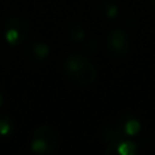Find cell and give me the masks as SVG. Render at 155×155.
Returning a JSON list of instances; mask_svg holds the SVG:
<instances>
[{"label":"cell","instance_id":"cell-2","mask_svg":"<svg viewBox=\"0 0 155 155\" xmlns=\"http://www.w3.org/2000/svg\"><path fill=\"white\" fill-rule=\"evenodd\" d=\"M59 135L56 129L51 125H38L33 131L31 140H30V150L38 155L53 154L59 147Z\"/></svg>","mask_w":155,"mask_h":155},{"label":"cell","instance_id":"cell-1","mask_svg":"<svg viewBox=\"0 0 155 155\" xmlns=\"http://www.w3.org/2000/svg\"><path fill=\"white\" fill-rule=\"evenodd\" d=\"M63 70L71 82L82 87H88L98 79V71L94 63L82 53H71L67 56Z\"/></svg>","mask_w":155,"mask_h":155},{"label":"cell","instance_id":"cell-12","mask_svg":"<svg viewBox=\"0 0 155 155\" xmlns=\"http://www.w3.org/2000/svg\"><path fill=\"white\" fill-rule=\"evenodd\" d=\"M150 7H151V11L155 14V0H150Z\"/></svg>","mask_w":155,"mask_h":155},{"label":"cell","instance_id":"cell-7","mask_svg":"<svg viewBox=\"0 0 155 155\" xmlns=\"http://www.w3.org/2000/svg\"><path fill=\"white\" fill-rule=\"evenodd\" d=\"M25 53H26L27 57L33 60H37V61H41V60H45L46 57L51 53V49H49V45L46 42H34L31 45H29L26 49H25Z\"/></svg>","mask_w":155,"mask_h":155},{"label":"cell","instance_id":"cell-8","mask_svg":"<svg viewBox=\"0 0 155 155\" xmlns=\"http://www.w3.org/2000/svg\"><path fill=\"white\" fill-rule=\"evenodd\" d=\"M67 35L72 42H82L86 38V29L80 22H71L67 26Z\"/></svg>","mask_w":155,"mask_h":155},{"label":"cell","instance_id":"cell-4","mask_svg":"<svg viewBox=\"0 0 155 155\" xmlns=\"http://www.w3.org/2000/svg\"><path fill=\"white\" fill-rule=\"evenodd\" d=\"M106 48L112 56L123 59L131 51V41L123 29H113L106 35Z\"/></svg>","mask_w":155,"mask_h":155},{"label":"cell","instance_id":"cell-9","mask_svg":"<svg viewBox=\"0 0 155 155\" xmlns=\"http://www.w3.org/2000/svg\"><path fill=\"white\" fill-rule=\"evenodd\" d=\"M14 129H15L14 121L8 116H0V136H11L14 134Z\"/></svg>","mask_w":155,"mask_h":155},{"label":"cell","instance_id":"cell-5","mask_svg":"<svg viewBox=\"0 0 155 155\" xmlns=\"http://www.w3.org/2000/svg\"><path fill=\"white\" fill-rule=\"evenodd\" d=\"M114 124L124 137L136 136V135L140 134V131H142V123H140V120L135 114H132V113H129V112L123 113V114L114 121Z\"/></svg>","mask_w":155,"mask_h":155},{"label":"cell","instance_id":"cell-10","mask_svg":"<svg viewBox=\"0 0 155 155\" xmlns=\"http://www.w3.org/2000/svg\"><path fill=\"white\" fill-rule=\"evenodd\" d=\"M101 10H102L104 15L106 16L107 19L117 18L118 12H120V10H118V5L116 4L114 2H110V0H106V2L102 3V4H101Z\"/></svg>","mask_w":155,"mask_h":155},{"label":"cell","instance_id":"cell-13","mask_svg":"<svg viewBox=\"0 0 155 155\" xmlns=\"http://www.w3.org/2000/svg\"><path fill=\"white\" fill-rule=\"evenodd\" d=\"M3 101H4V95H3V91H2V88H0V106L3 105Z\"/></svg>","mask_w":155,"mask_h":155},{"label":"cell","instance_id":"cell-3","mask_svg":"<svg viewBox=\"0 0 155 155\" xmlns=\"http://www.w3.org/2000/svg\"><path fill=\"white\" fill-rule=\"evenodd\" d=\"M5 42L11 46H18L27 40L30 34V25L23 18L11 15L5 19L3 26Z\"/></svg>","mask_w":155,"mask_h":155},{"label":"cell","instance_id":"cell-6","mask_svg":"<svg viewBox=\"0 0 155 155\" xmlns=\"http://www.w3.org/2000/svg\"><path fill=\"white\" fill-rule=\"evenodd\" d=\"M104 153L106 155H136L139 153V144L129 140L128 137H124L117 142L107 143Z\"/></svg>","mask_w":155,"mask_h":155},{"label":"cell","instance_id":"cell-11","mask_svg":"<svg viewBox=\"0 0 155 155\" xmlns=\"http://www.w3.org/2000/svg\"><path fill=\"white\" fill-rule=\"evenodd\" d=\"M97 48H98V42L95 40H88L84 45V49L87 53H94L97 51Z\"/></svg>","mask_w":155,"mask_h":155}]
</instances>
